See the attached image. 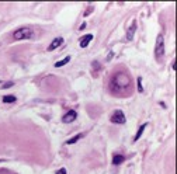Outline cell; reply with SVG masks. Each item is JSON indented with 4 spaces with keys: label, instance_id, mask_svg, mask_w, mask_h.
Instances as JSON below:
<instances>
[{
    "label": "cell",
    "instance_id": "obj_1",
    "mask_svg": "<svg viewBox=\"0 0 177 174\" xmlns=\"http://www.w3.org/2000/svg\"><path fill=\"white\" fill-rule=\"evenodd\" d=\"M131 87V79L130 76L124 72L115 73L110 80V89L113 91H125Z\"/></svg>",
    "mask_w": 177,
    "mask_h": 174
},
{
    "label": "cell",
    "instance_id": "obj_2",
    "mask_svg": "<svg viewBox=\"0 0 177 174\" xmlns=\"http://www.w3.org/2000/svg\"><path fill=\"white\" fill-rule=\"evenodd\" d=\"M34 37V30L31 27H21V28L16 30L14 34H13V38L16 41H20V39H30Z\"/></svg>",
    "mask_w": 177,
    "mask_h": 174
},
{
    "label": "cell",
    "instance_id": "obj_3",
    "mask_svg": "<svg viewBox=\"0 0 177 174\" xmlns=\"http://www.w3.org/2000/svg\"><path fill=\"white\" fill-rule=\"evenodd\" d=\"M155 55L156 58H162L164 55V39L163 35H158L156 38V45H155Z\"/></svg>",
    "mask_w": 177,
    "mask_h": 174
},
{
    "label": "cell",
    "instance_id": "obj_4",
    "mask_svg": "<svg viewBox=\"0 0 177 174\" xmlns=\"http://www.w3.org/2000/svg\"><path fill=\"white\" fill-rule=\"evenodd\" d=\"M110 121H111L113 123H118V125H122V123H125L126 118H125V115H124L122 111H121V110H117V111H114V114L111 115Z\"/></svg>",
    "mask_w": 177,
    "mask_h": 174
},
{
    "label": "cell",
    "instance_id": "obj_5",
    "mask_svg": "<svg viewBox=\"0 0 177 174\" xmlns=\"http://www.w3.org/2000/svg\"><path fill=\"white\" fill-rule=\"evenodd\" d=\"M76 118H77V112H76V111H73V110H70V111H68L66 114L62 117V122L63 123H70V122H73Z\"/></svg>",
    "mask_w": 177,
    "mask_h": 174
},
{
    "label": "cell",
    "instance_id": "obj_6",
    "mask_svg": "<svg viewBox=\"0 0 177 174\" xmlns=\"http://www.w3.org/2000/svg\"><path fill=\"white\" fill-rule=\"evenodd\" d=\"M62 44H63V38H62V37H58V38H55L54 41L51 42V45L48 47V51H55V49L59 48Z\"/></svg>",
    "mask_w": 177,
    "mask_h": 174
},
{
    "label": "cell",
    "instance_id": "obj_7",
    "mask_svg": "<svg viewBox=\"0 0 177 174\" xmlns=\"http://www.w3.org/2000/svg\"><path fill=\"white\" fill-rule=\"evenodd\" d=\"M93 34H86L82 37V39H80V48H86L88 44H90V41H93Z\"/></svg>",
    "mask_w": 177,
    "mask_h": 174
},
{
    "label": "cell",
    "instance_id": "obj_8",
    "mask_svg": "<svg viewBox=\"0 0 177 174\" xmlns=\"http://www.w3.org/2000/svg\"><path fill=\"white\" fill-rule=\"evenodd\" d=\"M135 31H136V22L132 21L131 27L126 30V39H128V41H132L134 39V34H135Z\"/></svg>",
    "mask_w": 177,
    "mask_h": 174
},
{
    "label": "cell",
    "instance_id": "obj_9",
    "mask_svg": "<svg viewBox=\"0 0 177 174\" xmlns=\"http://www.w3.org/2000/svg\"><path fill=\"white\" fill-rule=\"evenodd\" d=\"M124 161H125V157H124L122 155H115V156H114V159H113V163L115 166L121 164V163H124Z\"/></svg>",
    "mask_w": 177,
    "mask_h": 174
},
{
    "label": "cell",
    "instance_id": "obj_10",
    "mask_svg": "<svg viewBox=\"0 0 177 174\" xmlns=\"http://www.w3.org/2000/svg\"><path fill=\"white\" fill-rule=\"evenodd\" d=\"M146 125H148V123H142V125H141V128H139V129H138V132H136L135 138H134V142H136V140H138L139 138H141V136H142V133H143V131H145Z\"/></svg>",
    "mask_w": 177,
    "mask_h": 174
},
{
    "label": "cell",
    "instance_id": "obj_11",
    "mask_svg": "<svg viewBox=\"0 0 177 174\" xmlns=\"http://www.w3.org/2000/svg\"><path fill=\"white\" fill-rule=\"evenodd\" d=\"M82 138H83V135H82V133H77V135H75V136H73V138H70V139L68 140V142H66V145H73V143H76V142H77V140H79V139H82Z\"/></svg>",
    "mask_w": 177,
    "mask_h": 174
},
{
    "label": "cell",
    "instance_id": "obj_12",
    "mask_svg": "<svg viewBox=\"0 0 177 174\" xmlns=\"http://www.w3.org/2000/svg\"><path fill=\"white\" fill-rule=\"evenodd\" d=\"M69 60H70V56H66L65 59H62V60H59V62H56V63H55V67H62V66H65L66 63H69Z\"/></svg>",
    "mask_w": 177,
    "mask_h": 174
},
{
    "label": "cell",
    "instance_id": "obj_13",
    "mask_svg": "<svg viewBox=\"0 0 177 174\" xmlns=\"http://www.w3.org/2000/svg\"><path fill=\"white\" fill-rule=\"evenodd\" d=\"M17 98L14 97V95H3V103H6V104H11V103H14Z\"/></svg>",
    "mask_w": 177,
    "mask_h": 174
},
{
    "label": "cell",
    "instance_id": "obj_14",
    "mask_svg": "<svg viewBox=\"0 0 177 174\" xmlns=\"http://www.w3.org/2000/svg\"><path fill=\"white\" fill-rule=\"evenodd\" d=\"M138 89H139V91H141V93L143 91V87H142V77H138Z\"/></svg>",
    "mask_w": 177,
    "mask_h": 174
},
{
    "label": "cell",
    "instance_id": "obj_15",
    "mask_svg": "<svg viewBox=\"0 0 177 174\" xmlns=\"http://www.w3.org/2000/svg\"><path fill=\"white\" fill-rule=\"evenodd\" d=\"M13 86V82H9V83H4L3 84V89H9V87H11Z\"/></svg>",
    "mask_w": 177,
    "mask_h": 174
},
{
    "label": "cell",
    "instance_id": "obj_16",
    "mask_svg": "<svg viewBox=\"0 0 177 174\" xmlns=\"http://www.w3.org/2000/svg\"><path fill=\"white\" fill-rule=\"evenodd\" d=\"M56 174H66V168H59V171H56Z\"/></svg>",
    "mask_w": 177,
    "mask_h": 174
},
{
    "label": "cell",
    "instance_id": "obj_17",
    "mask_svg": "<svg viewBox=\"0 0 177 174\" xmlns=\"http://www.w3.org/2000/svg\"><path fill=\"white\" fill-rule=\"evenodd\" d=\"M114 56V54L113 52H110V54H108V56H107V60H111V58Z\"/></svg>",
    "mask_w": 177,
    "mask_h": 174
},
{
    "label": "cell",
    "instance_id": "obj_18",
    "mask_svg": "<svg viewBox=\"0 0 177 174\" xmlns=\"http://www.w3.org/2000/svg\"><path fill=\"white\" fill-rule=\"evenodd\" d=\"M171 69H173V70L176 69V62H173V63H171Z\"/></svg>",
    "mask_w": 177,
    "mask_h": 174
}]
</instances>
